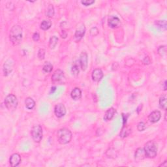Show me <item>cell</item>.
I'll list each match as a JSON object with an SVG mask.
<instances>
[{
    "mask_svg": "<svg viewBox=\"0 0 167 167\" xmlns=\"http://www.w3.org/2000/svg\"><path fill=\"white\" fill-rule=\"evenodd\" d=\"M5 105L8 110H15L18 106V100L17 97L13 94L8 95L5 99Z\"/></svg>",
    "mask_w": 167,
    "mask_h": 167,
    "instance_id": "4",
    "label": "cell"
},
{
    "mask_svg": "<svg viewBox=\"0 0 167 167\" xmlns=\"http://www.w3.org/2000/svg\"><path fill=\"white\" fill-rule=\"evenodd\" d=\"M54 8L52 5H49L48 8H47V9L46 11V17H48L49 18H52L54 15Z\"/></svg>",
    "mask_w": 167,
    "mask_h": 167,
    "instance_id": "22",
    "label": "cell"
},
{
    "mask_svg": "<svg viewBox=\"0 0 167 167\" xmlns=\"http://www.w3.org/2000/svg\"><path fill=\"white\" fill-rule=\"evenodd\" d=\"M115 114H116V109L112 107L110 108L109 109H108L107 111L106 112L105 116H104V119L107 121L111 120L114 116Z\"/></svg>",
    "mask_w": 167,
    "mask_h": 167,
    "instance_id": "16",
    "label": "cell"
},
{
    "mask_svg": "<svg viewBox=\"0 0 167 167\" xmlns=\"http://www.w3.org/2000/svg\"><path fill=\"white\" fill-rule=\"evenodd\" d=\"M13 62H11V60H7L3 65V73L4 76H7L9 74H10L13 71Z\"/></svg>",
    "mask_w": 167,
    "mask_h": 167,
    "instance_id": "12",
    "label": "cell"
},
{
    "mask_svg": "<svg viewBox=\"0 0 167 167\" xmlns=\"http://www.w3.org/2000/svg\"><path fill=\"white\" fill-rule=\"evenodd\" d=\"M79 64L80 67L82 71H85L87 68V65H88V58H87V54L85 52H82L80 54V58H79Z\"/></svg>",
    "mask_w": 167,
    "mask_h": 167,
    "instance_id": "7",
    "label": "cell"
},
{
    "mask_svg": "<svg viewBox=\"0 0 167 167\" xmlns=\"http://www.w3.org/2000/svg\"><path fill=\"white\" fill-rule=\"evenodd\" d=\"M108 26L112 28H118L121 26L120 20L116 16H111L108 19Z\"/></svg>",
    "mask_w": 167,
    "mask_h": 167,
    "instance_id": "10",
    "label": "cell"
},
{
    "mask_svg": "<svg viewBox=\"0 0 167 167\" xmlns=\"http://www.w3.org/2000/svg\"><path fill=\"white\" fill-rule=\"evenodd\" d=\"M20 162H21V157L19 153H14L11 155L9 159L10 164L13 167L19 166Z\"/></svg>",
    "mask_w": 167,
    "mask_h": 167,
    "instance_id": "13",
    "label": "cell"
},
{
    "mask_svg": "<svg viewBox=\"0 0 167 167\" xmlns=\"http://www.w3.org/2000/svg\"><path fill=\"white\" fill-rule=\"evenodd\" d=\"M144 152H145L146 156L153 159L156 157L157 153V147L156 144L153 141H149L145 144L144 148Z\"/></svg>",
    "mask_w": 167,
    "mask_h": 167,
    "instance_id": "3",
    "label": "cell"
},
{
    "mask_svg": "<svg viewBox=\"0 0 167 167\" xmlns=\"http://www.w3.org/2000/svg\"><path fill=\"white\" fill-rule=\"evenodd\" d=\"M53 69V65L50 62H46V64L44 65L43 67H42V70L45 73H50V72L52 71Z\"/></svg>",
    "mask_w": 167,
    "mask_h": 167,
    "instance_id": "25",
    "label": "cell"
},
{
    "mask_svg": "<svg viewBox=\"0 0 167 167\" xmlns=\"http://www.w3.org/2000/svg\"><path fill=\"white\" fill-rule=\"evenodd\" d=\"M146 157V154H145V152H144V148H138L137 150H136V152H135V159L138 162H139V161H142V160H143Z\"/></svg>",
    "mask_w": 167,
    "mask_h": 167,
    "instance_id": "15",
    "label": "cell"
},
{
    "mask_svg": "<svg viewBox=\"0 0 167 167\" xmlns=\"http://www.w3.org/2000/svg\"><path fill=\"white\" fill-rule=\"evenodd\" d=\"M54 114L58 118H61L64 117L66 114V108L64 105L62 103H59L56 105L54 107Z\"/></svg>",
    "mask_w": 167,
    "mask_h": 167,
    "instance_id": "8",
    "label": "cell"
},
{
    "mask_svg": "<svg viewBox=\"0 0 167 167\" xmlns=\"http://www.w3.org/2000/svg\"><path fill=\"white\" fill-rule=\"evenodd\" d=\"M25 106L28 110H32L35 106V102L32 98L28 97L25 100Z\"/></svg>",
    "mask_w": 167,
    "mask_h": 167,
    "instance_id": "18",
    "label": "cell"
},
{
    "mask_svg": "<svg viewBox=\"0 0 167 167\" xmlns=\"http://www.w3.org/2000/svg\"><path fill=\"white\" fill-rule=\"evenodd\" d=\"M71 96L72 99L74 101H78L79 99H80L81 97H82V91L80 88L78 87H75L73 89V91H71Z\"/></svg>",
    "mask_w": 167,
    "mask_h": 167,
    "instance_id": "17",
    "label": "cell"
},
{
    "mask_svg": "<svg viewBox=\"0 0 167 167\" xmlns=\"http://www.w3.org/2000/svg\"><path fill=\"white\" fill-rule=\"evenodd\" d=\"M33 40H35V41H38L40 39V35L39 33H33Z\"/></svg>",
    "mask_w": 167,
    "mask_h": 167,
    "instance_id": "32",
    "label": "cell"
},
{
    "mask_svg": "<svg viewBox=\"0 0 167 167\" xmlns=\"http://www.w3.org/2000/svg\"><path fill=\"white\" fill-rule=\"evenodd\" d=\"M38 58L40 60H42L44 59L45 57V50L44 49H40L39 52H38Z\"/></svg>",
    "mask_w": 167,
    "mask_h": 167,
    "instance_id": "28",
    "label": "cell"
},
{
    "mask_svg": "<svg viewBox=\"0 0 167 167\" xmlns=\"http://www.w3.org/2000/svg\"><path fill=\"white\" fill-rule=\"evenodd\" d=\"M81 3L84 6H89L95 3V1L94 0H84L81 1Z\"/></svg>",
    "mask_w": 167,
    "mask_h": 167,
    "instance_id": "31",
    "label": "cell"
},
{
    "mask_svg": "<svg viewBox=\"0 0 167 167\" xmlns=\"http://www.w3.org/2000/svg\"><path fill=\"white\" fill-rule=\"evenodd\" d=\"M99 30L96 28V27H93V28H92L89 31L90 35L93 36V37H95V36L99 34Z\"/></svg>",
    "mask_w": 167,
    "mask_h": 167,
    "instance_id": "30",
    "label": "cell"
},
{
    "mask_svg": "<svg viewBox=\"0 0 167 167\" xmlns=\"http://www.w3.org/2000/svg\"><path fill=\"white\" fill-rule=\"evenodd\" d=\"M137 129L139 131H143L146 129V124L143 121L139 122L137 125Z\"/></svg>",
    "mask_w": 167,
    "mask_h": 167,
    "instance_id": "29",
    "label": "cell"
},
{
    "mask_svg": "<svg viewBox=\"0 0 167 167\" xmlns=\"http://www.w3.org/2000/svg\"><path fill=\"white\" fill-rule=\"evenodd\" d=\"M164 91H166V80L164 81Z\"/></svg>",
    "mask_w": 167,
    "mask_h": 167,
    "instance_id": "35",
    "label": "cell"
},
{
    "mask_svg": "<svg viewBox=\"0 0 167 167\" xmlns=\"http://www.w3.org/2000/svg\"><path fill=\"white\" fill-rule=\"evenodd\" d=\"M58 38L56 36H52L49 40V47L50 49H54L58 44Z\"/></svg>",
    "mask_w": 167,
    "mask_h": 167,
    "instance_id": "21",
    "label": "cell"
},
{
    "mask_svg": "<svg viewBox=\"0 0 167 167\" xmlns=\"http://www.w3.org/2000/svg\"><path fill=\"white\" fill-rule=\"evenodd\" d=\"M161 118V113L159 110H155L153 111L152 113L149 115L148 119L150 120V122L153 123H157L160 120V119Z\"/></svg>",
    "mask_w": 167,
    "mask_h": 167,
    "instance_id": "11",
    "label": "cell"
},
{
    "mask_svg": "<svg viewBox=\"0 0 167 167\" xmlns=\"http://www.w3.org/2000/svg\"><path fill=\"white\" fill-rule=\"evenodd\" d=\"M31 137L33 141L36 143H39L42 139V129L40 125H35L31 129Z\"/></svg>",
    "mask_w": 167,
    "mask_h": 167,
    "instance_id": "5",
    "label": "cell"
},
{
    "mask_svg": "<svg viewBox=\"0 0 167 167\" xmlns=\"http://www.w3.org/2000/svg\"><path fill=\"white\" fill-rule=\"evenodd\" d=\"M92 79L94 82H98L102 80L103 78V73L102 70L100 69H95L92 72Z\"/></svg>",
    "mask_w": 167,
    "mask_h": 167,
    "instance_id": "14",
    "label": "cell"
},
{
    "mask_svg": "<svg viewBox=\"0 0 167 167\" xmlns=\"http://www.w3.org/2000/svg\"><path fill=\"white\" fill-rule=\"evenodd\" d=\"M131 133V129H129L127 127H124L122 129V131H121L120 133V137H122V138H125V137H127L128 135H129L130 133Z\"/></svg>",
    "mask_w": 167,
    "mask_h": 167,
    "instance_id": "24",
    "label": "cell"
},
{
    "mask_svg": "<svg viewBox=\"0 0 167 167\" xmlns=\"http://www.w3.org/2000/svg\"><path fill=\"white\" fill-rule=\"evenodd\" d=\"M78 64H79V62H78ZM78 64L76 62L74 63V64L73 65V66H72V67H71L72 74H73L74 76H78V74H79V72H80Z\"/></svg>",
    "mask_w": 167,
    "mask_h": 167,
    "instance_id": "23",
    "label": "cell"
},
{
    "mask_svg": "<svg viewBox=\"0 0 167 167\" xmlns=\"http://www.w3.org/2000/svg\"><path fill=\"white\" fill-rule=\"evenodd\" d=\"M159 106L160 108H162L164 110H166V107H167V103H166V95H162L159 99Z\"/></svg>",
    "mask_w": 167,
    "mask_h": 167,
    "instance_id": "19",
    "label": "cell"
},
{
    "mask_svg": "<svg viewBox=\"0 0 167 167\" xmlns=\"http://www.w3.org/2000/svg\"><path fill=\"white\" fill-rule=\"evenodd\" d=\"M85 33V28L84 25L81 24L76 29L75 34H74V39L76 41H80L82 39V37L84 36Z\"/></svg>",
    "mask_w": 167,
    "mask_h": 167,
    "instance_id": "9",
    "label": "cell"
},
{
    "mask_svg": "<svg viewBox=\"0 0 167 167\" xmlns=\"http://www.w3.org/2000/svg\"><path fill=\"white\" fill-rule=\"evenodd\" d=\"M143 62L144 63V64H149L150 63V58L148 57H146L145 59L143 61Z\"/></svg>",
    "mask_w": 167,
    "mask_h": 167,
    "instance_id": "33",
    "label": "cell"
},
{
    "mask_svg": "<svg viewBox=\"0 0 167 167\" xmlns=\"http://www.w3.org/2000/svg\"><path fill=\"white\" fill-rule=\"evenodd\" d=\"M166 46H161L159 47V48L157 50V52L159 54V55L160 56H165L166 54Z\"/></svg>",
    "mask_w": 167,
    "mask_h": 167,
    "instance_id": "27",
    "label": "cell"
},
{
    "mask_svg": "<svg viewBox=\"0 0 167 167\" xmlns=\"http://www.w3.org/2000/svg\"><path fill=\"white\" fill-rule=\"evenodd\" d=\"M155 25L162 30H166V22L165 20H157L155 22Z\"/></svg>",
    "mask_w": 167,
    "mask_h": 167,
    "instance_id": "26",
    "label": "cell"
},
{
    "mask_svg": "<svg viewBox=\"0 0 167 167\" xmlns=\"http://www.w3.org/2000/svg\"><path fill=\"white\" fill-rule=\"evenodd\" d=\"M65 78L64 73L62 70L57 69L54 72L53 75L52 76V81L54 84H62L65 82Z\"/></svg>",
    "mask_w": 167,
    "mask_h": 167,
    "instance_id": "6",
    "label": "cell"
},
{
    "mask_svg": "<svg viewBox=\"0 0 167 167\" xmlns=\"http://www.w3.org/2000/svg\"><path fill=\"white\" fill-rule=\"evenodd\" d=\"M57 139L61 144H67L72 139V133L67 128H62L57 133Z\"/></svg>",
    "mask_w": 167,
    "mask_h": 167,
    "instance_id": "2",
    "label": "cell"
},
{
    "mask_svg": "<svg viewBox=\"0 0 167 167\" xmlns=\"http://www.w3.org/2000/svg\"><path fill=\"white\" fill-rule=\"evenodd\" d=\"M9 38L11 42L14 45H18L22 40V28L19 25H16L11 28Z\"/></svg>",
    "mask_w": 167,
    "mask_h": 167,
    "instance_id": "1",
    "label": "cell"
},
{
    "mask_svg": "<svg viewBox=\"0 0 167 167\" xmlns=\"http://www.w3.org/2000/svg\"><path fill=\"white\" fill-rule=\"evenodd\" d=\"M51 26H52L51 21H50V20H44L41 22V24H40V28L42 30H47L50 28Z\"/></svg>",
    "mask_w": 167,
    "mask_h": 167,
    "instance_id": "20",
    "label": "cell"
},
{
    "mask_svg": "<svg viewBox=\"0 0 167 167\" xmlns=\"http://www.w3.org/2000/svg\"><path fill=\"white\" fill-rule=\"evenodd\" d=\"M160 166H167V161H164V162L161 164H160L159 165Z\"/></svg>",
    "mask_w": 167,
    "mask_h": 167,
    "instance_id": "34",
    "label": "cell"
}]
</instances>
